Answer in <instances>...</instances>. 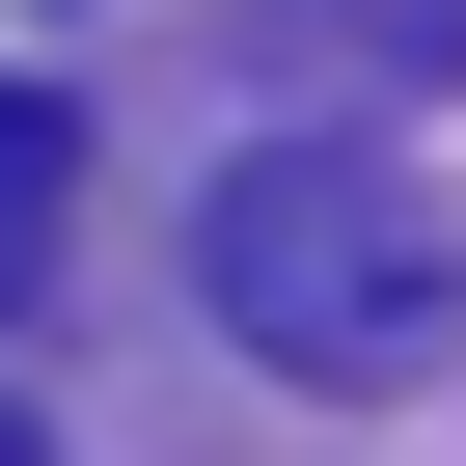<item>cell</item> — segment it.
<instances>
[{
    "label": "cell",
    "mask_w": 466,
    "mask_h": 466,
    "mask_svg": "<svg viewBox=\"0 0 466 466\" xmlns=\"http://www.w3.org/2000/svg\"><path fill=\"white\" fill-rule=\"evenodd\" d=\"M56 219H83V110H56V83H0V329H28Z\"/></svg>",
    "instance_id": "cell-2"
},
{
    "label": "cell",
    "mask_w": 466,
    "mask_h": 466,
    "mask_svg": "<svg viewBox=\"0 0 466 466\" xmlns=\"http://www.w3.org/2000/svg\"><path fill=\"white\" fill-rule=\"evenodd\" d=\"M192 302L248 329L275 384H439L466 357V248L411 219L384 137H248V165L192 192Z\"/></svg>",
    "instance_id": "cell-1"
}]
</instances>
